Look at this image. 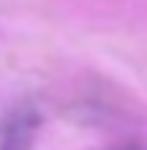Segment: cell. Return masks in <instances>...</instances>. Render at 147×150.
Listing matches in <instances>:
<instances>
[{
  "label": "cell",
  "instance_id": "obj_2",
  "mask_svg": "<svg viewBox=\"0 0 147 150\" xmlns=\"http://www.w3.org/2000/svg\"><path fill=\"white\" fill-rule=\"evenodd\" d=\"M110 150H139V148H137L134 142H124V145H113Z\"/></svg>",
  "mask_w": 147,
  "mask_h": 150
},
{
  "label": "cell",
  "instance_id": "obj_1",
  "mask_svg": "<svg viewBox=\"0 0 147 150\" xmlns=\"http://www.w3.org/2000/svg\"><path fill=\"white\" fill-rule=\"evenodd\" d=\"M39 127V116L32 108H18L0 121V150H29Z\"/></svg>",
  "mask_w": 147,
  "mask_h": 150
}]
</instances>
